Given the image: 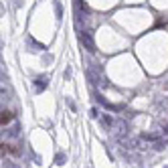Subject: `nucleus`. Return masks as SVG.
I'll use <instances>...</instances> for the list:
<instances>
[{"mask_svg":"<svg viewBox=\"0 0 168 168\" xmlns=\"http://www.w3.org/2000/svg\"><path fill=\"white\" fill-rule=\"evenodd\" d=\"M81 43L85 45V49H87V51H91V53L95 51V45H93V37H91L89 31H83V33H81Z\"/></svg>","mask_w":168,"mask_h":168,"instance_id":"1","label":"nucleus"},{"mask_svg":"<svg viewBox=\"0 0 168 168\" xmlns=\"http://www.w3.org/2000/svg\"><path fill=\"white\" fill-rule=\"evenodd\" d=\"M37 81H39V87H37V91H43V89L47 87V79H45V77H39Z\"/></svg>","mask_w":168,"mask_h":168,"instance_id":"2","label":"nucleus"},{"mask_svg":"<svg viewBox=\"0 0 168 168\" xmlns=\"http://www.w3.org/2000/svg\"><path fill=\"white\" fill-rule=\"evenodd\" d=\"M12 120V113L10 112H2V126H4V123H8Z\"/></svg>","mask_w":168,"mask_h":168,"instance_id":"3","label":"nucleus"},{"mask_svg":"<svg viewBox=\"0 0 168 168\" xmlns=\"http://www.w3.org/2000/svg\"><path fill=\"white\" fill-rule=\"evenodd\" d=\"M55 8H57V18H61V6H59V2H55Z\"/></svg>","mask_w":168,"mask_h":168,"instance_id":"4","label":"nucleus"}]
</instances>
